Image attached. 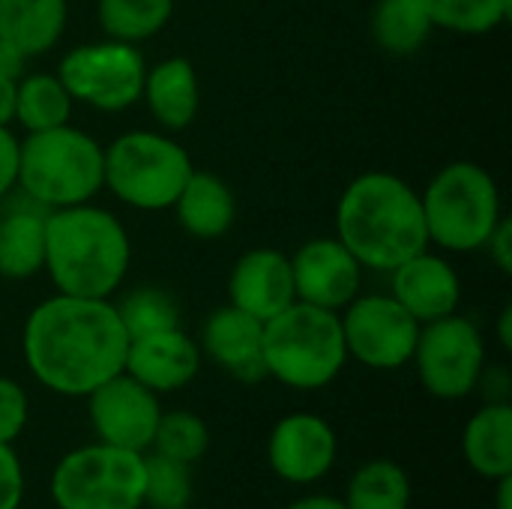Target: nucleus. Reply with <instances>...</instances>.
I'll return each instance as SVG.
<instances>
[{"label":"nucleus","mask_w":512,"mask_h":509,"mask_svg":"<svg viewBox=\"0 0 512 509\" xmlns=\"http://www.w3.org/2000/svg\"><path fill=\"white\" fill-rule=\"evenodd\" d=\"M423 6L435 27L462 36L492 33L512 15V0H423Z\"/></svg>","instance_id":"c85d7f7f"},{"label":"nucleus","mask_w":512,"mask_h":509,"mask_svg":"<svg viewBox=\"0 0 512 509\" xmlns=\"http://www.w3.org/2000/svg\"><path fill=\"white\" fill-rule=\"evenodd\" d=\"M75 99L63 87V81L51 72L21 75L15 81V123L27 132H45L72 120Z\"/></svg>","instance_id":"a878e982"},{"label":"nucleus","mask_w":512,"mask_h":509,"mask_svg":"<svg viewBox=\"0 0 512 509\" xmlns=\"http://www.w3.org/2000/svg\"><path fill=\"white\" fill-rule=\"evenodd\" d=\"M15 81L9 75H0V126H9L15 117Z\"/></svg>","instance_id":"4c0bfd02"},{"label":"nucleus","mask_w":512,"mask_h":509,"mask_svg":"<svg viewBox=\"0 0 512 509\" xmlns=\"http://www.w3.org/2000/svg\"><path fill=\"white\" fill-rule=\"evenodd\" d=\"M486 252H489V261L504 273V276H510L512 273V222L507 216H501V222L495 225V231L489 234V240H486V246H483Z\"/></svg>","instance_id":"f704fd0d"},{"label":"nucleus","mask_w":512,"mask_h":509,"mask_svg":"<svg viewBox=\"0 0 512 509\" xmlns=\"http://www.w3.org/2000/svg\"><path fill=\"white\" fill-rule=\"evenodd\" d=\"M336 237L363 270H396L411 255L429 249L420 192L390 171L354 177L336 204Z\"/></svg>","instance_id":"f03ea898"},{"label":"nucleus","mask_w":512,"mask_h":509,"mask_svg":"<svg viewBox=\"0 0 512 509\" xmlns=\"http://www.w3.org/2000/svg\"><path fill=\"white\" fill-rule=\"evenodd\" d=\"M114 309H117L120 324H123L129 339L180 327V306H177V300L168 291L153 288V285H138V288L126 291L114 303Z\"/></svg>","instance_id":"cd10ccee"},{"label":"nucleus","mask_w":512,"mask_h":509,"mask_svg":"<svg viewBox=\"0 0 512 509\" xmlns=\"http://www.w3.org/2000/svg\"><path fill=\"white\" fill-rule=\"evenodd\" d=\"M24 66H27V57H24L9 39L0 36V75L21 78V75H24Z\"/></svg>","instance_id":"e433bc0d"},{"label":"nucleus","mask_w":512,"mask_h":509,"mask_svg":"<svg viewBox=\"0 0 512 509\" xmlns=\"http://www.w3.org/2000/svg\"><path fill=\"white\" fill-rule=\"evenodd\" d=\"M414 486L408 471L393 459L363 462L342 495L345 509H411Z\"/></svg>","instance_id":"393cba45"},{"label":"nucleus","mask_w":512,"mask_h":509,"mask_svg":"<svg viewBox=\"0 0 512 509\" xmlns=\"http://www.w3.org/2000/svg\"><path fill=\"white\" fill-rule=\"evenodd\" d=\"M123 372L132 375L147 390H153L156 396L177 393L198 378L201 348L183 327L138 336L129 339Z\"/></svg>","instance_id":"f3484780"},{"label":"nucleus","mask_w":512,"mask_h":509,"mask_svg":"<svg viewBox=\"0 0 512 509\" xmlns=\"http://www.w3.org/2000/svg\"><path fill=\"white\" fill-rule=\"evenodd\" d=\"M144 75L147 63L138 45L108 36L69 48L57 66V78L69 90V96L105 114H117L141 102Z\"/></svg>","instance_id":"1a4fd4ad"},{"label":"nucleus","mask_w":512,"mask_h":509,"mask_svg":"<svg viewBox=\"0 0 512 509\" xmlns=\"http://www.w3.org/2000/svg\"><path fill=\"white\" fill-rule=\"evenodd\" d=\"M201 357L216 363L240 384H258L264 369V321L225 303L213 309L201 327Z\"/></svg>","instance_id":"dca6fc26"},{"label":"nucleus","mask_w":512,"mask_h":509,"mask_svg":"<svg viewBox=\"0 0 512 509\" xmlns=\"http://www.w3.org/2000/svg\"><path fill=\"white\" fill-rule=\"evenodd\" d=\"M369 30L378 48L390 57H411L426 45L435 24L423 0H378L369 18Z\"/></svg>","instance_id":"b1692460"},{"label":"nucleus","mask_w":512,"mask_h":509,"mask_svg":"<svg viewBox=\"0 0 512 509\" xmlns=\"http://www.w3.org/2000/svg\"><path fill=\"white\" fill-rule=\"evenodd\" d=\"M84 399L99 444L132 450V453H150L162 417V405L153 390L138 384L132 375L117 372Z\"/></svg>","instance_id":"f8f14e48"},{"label":"nucleus","mask_w":512,"mask_h":509,"mask_svg":"<svg viewBox=\"0 0 512 509\" xmlns=\"http://www.w3.org/2000/svg\"><path fill=\"white\" fill-rule=\"evenodd\" d=\"M477 390L483 393L486 402H510L512 399V375L507 366H489L483 369Z\"/></svg>","instance_id":"c9c22d12"},{"label":"nucleus","mask_w":512,"mask_h":509,"mask_svg":"<svg viewBox=\"0 0 512 509\" xmlns=\"http://www.w3.org/2000/svg\"><path fill=\"white\" fill-rule=\"evenodd\" d=\"M174 6V0H99L96 18L108 39L138 45L165 30Z\"/></svg>","instance_id":"bb28decb"},{"label":"nucleus","mask_w":512,"mask_h":509,"mask_svg":"<svg viewBox=\"0 0 512 509\" xmlns=\"http://www.w3.org/2000/svg\"><path fill=\"white\" fill-rule=\"evenodd\" d=\"M429 243L444 252H477L501 222V189L495 177L468 159L450 162L420 192Z\"/></svg>","instance_id":"423d86ee"},{"label":"nucleus","mask_w":512,"mask_h":509,"mask_svg":"<svg viewBox=\"0 0 512 509\" xmlns=\"http://www.w3.org/2000/svg\"><path fill=\"white\" fill-rule=\"evenodd\" d=\"M300 303L342 312L363 288V264L339 237H312L291 255Z\"/></svg>","instance_id":"4468645a"},{"label":"nucleus","mask_w":512,"mask_h":509,"mask_svg":"<svg viewBox=\"0 0 512 509\" xmlns=\"http://www.w3.org/2000/svg\"><path fill=\"white\" fill-rule=\"evenodd\" d=\"M48 492L57 509H144V453L78 447L54 465Z\"/></svg>","instance_id":"6e6552de"},{"label":"nucleus","mask_w":512,"mask_h":509,"mask_svg":"<svg viewBox=\"0 0 512 509\" xmlns=\"http://www.w3.org/2000/svg\"><path fill=\"white\" fill-rule=\"evenodd\" d=\"M24 465L12 444H0V509H21Z\"/></svg>","instance_id":"473e14b6"},{"label":"nucleus","mask_w":512,"mask_h":509,"mask_svg":"<svg viewBox=\"0 0 512 509\" xmlns=\"http://www.w3.org/2000/svg\"><path fill=\"white\" fill-rule=\"evenodd\" d=\"M210 450V429L192 411H162L150 453L177 459L183 465H195Z\"/></svg>","instance_id":"c756f323"},{"label":"nucleus","mask_w":512,"mask_h":509,"mask_svg":"<svg viewBox=\"0 0 512 509\" xmlns=\"http://www.w3.org/2000/svg\"><path fill=\"white\" fill-rule=\"evenodd\" d=\"M27 420H30V399L24 387L0 375V444H15L18 435L27 429Z\"/></svg>","instance_id":"2f4dec72"},{"label":"nucleus","mask_w":512,"mask_h":509,"mask_svg":"<svg viewBox=\"0 0 512 509\" xmlns=\"http://www.w3.org/2000/svg\"><path fill=\"white\" fill-rule=\"evenodd\" d=\"M498 345L504 351H512V306L507 303L498 315Z\"/></svg>","instance_id":"ea45409f"},{"label":"nucleus","mask_w":512,"mask_h":509,"mask_svg":"<svg viewBox=\"0 0 512 509\" xmlns=\"http://www.w3.org/2000/svg\"><path fill=\"white\" fill-rule=\"evenodd\" d=\"M297 300L291 255L258 246L237 258L228 276V303L255 315L258 321H270L282 309Z\"/></svg>","instance_id":"a211bd4d"},{"label":"nucleus","mask_w":512,"mask_h":509,"mask_svg":"<svg viewBox=\"0 0 512 509\" xmlns=\"http://www.w3.org/2000/svg\"><path fill=\"white\" fill-rule=\"evenodd\" d=\"M339 456V438L333 426L312 411H294L282 417L267 438V465L288 486L321 483Z\"/></svg>","instance_id":"ddd939ff"},{"label":"nucleus","mask_w":512,"mask_h":509,"mask_svg":"<svg viewBox=\"0 0 512 509\" xmlns=\"http://www.w3.org/2000/svg\"><path fill=\"white\" fill-rule=\"evenodd\" d=\"M411 363L423 390L441 402H459L477 393L486 369V339L465 315H447L420 327Z\"/></svg>","instance_id":"9d476101"},{"label":"nucleus","mask_w":512,"mask_h":509,"mask_svg":"<svg viewBox=\"0 0 512 509\" xmlns=\"http://www.w3.org/2000/svg\"><path fill=\"white\" fill-rule=\"evenodd\" d=\"M192 495V465L159 453H144V509H189Z\"/></svg>","instance_id":"7c9ffc66"},{"label":"nucleus","mask_w":512,"mask_h":509,"mask_svg":"<svg viewBox=\"0 0 512 509\" xmlns=\"http://www.w3.org/2000/svg\"><path fill=\"white\" fill-rule=\"evenodd\" d=\"M69 18L66 0H0V36L9 39L27 60L48 54Z\"/></svg>","instance_id":"5701e85b"},{"label":"nucleus","mask_w":512,"mask_h":509,"mask_svg":"<svg viewBox=\"0 0 512 509\" xmlns=\"http://www.w3.org/2000/svg\"><path fill=\"white\" fill-rule=\"evenodd\" d=\"M339 321L348 360L375 372H396L411 363L420 324L390 294H357Z\"/></svg>","instance_id":"9b49d317"},{"label":"nucleus","mask_w":512,"mask_h":509,"mask_svg":"<svg viewBox=\"0 0 512 509\" xmlns=\"http://www.w3.org/2000/svg\"><path fill=\"white\" fill-rule=\"evenodd\" d=\"M390 297L423 327L459 312L462 276L444 255L423 249L390 270Z\"/></svg>","instance_id":"2eb2a0df"},{"label":"nucleus","mask_w":512,"mask_h":509,"mask_svg":"<svg viewBox=\"0 0 512 509\" xmlns=\"http://www.w3.org/2000/svg\"><path fill=\"white\" fill-rule=\"evenodd\" d=\"M348 366L339 312L294 300L264 321V369L282 387L315 393L330 387Z\"/></svg>","instance_id":"39448f33"},{"label":"nucleus","mask_w":512,"mask_h":509,"mask_svg":"<svg viewBox=\"0 0 512 509\" xmlns=\"http://www.w3.org/2000/svg\"><path fill=\"white\" fill-rule=\"evenodd\" d=\"M192 168V156L168 132L132 129L105 147V189L144 213L171 210Z\"/></svg>","instance_id":"0eeeda50"},{"label":"nucleus","mask_w":512,"mask_h":509,"mask_svg":"<svg viewBox=\"0 0 512 509\" xmlns=\"http://www.w3.org/2000/svg\"><path fill=\"white\" fill-rule=\"evenodd\" d=\"M105 189V147L72 123L27 132L18 147V192L45 210L93 201Z\"/></svg>","instance_id":"20e7f679"},{"label":"nucleus","mask_w":512,"mask_h":509,"mask_svg":"<svg viewBox=\"0 0 512 509\" xmlns=\"http://www.w3.org/2000/svg\"><path fill=\"white\" fill-rule=\"evenodd\" d=\"M141 99L165 132H183L201 111V81L186 57H165L147 66Z\"/></svg>","instance_id":"6ab92c4d"},{"label":"nucleus","mask_w":512,"mask_h":509,"mask_svg":"<svg viewBox=\"0 0 512 509\" xmlns=\"http://www.w3.org/2000/svg\"><path fill=\"white\" fill-rule=\"evenodd\" d=\"M129 336L114 300L54 294L30 309L21 330L27 372L51 393L84 399L123 372Z\"/></svg>","instance_id":"f257e3e1"},{"label":"nucleus","mask_w":512,"mask_h":509,"mask_svg":"<svg viewBox=\"0 0 512 509\" xmlns=\"http://www.w3.org/2000/svg\"><path fill=\"white\" fill-rule=\"evenodd\" d=\"M171 210H174L180 228L189 237L216 240V237H225L234 228L237 198H234L231 186L219 174L192 168V174L183 183V189H180Z\"/></svg>","instance_id":"aec40b11"},{"label":"nucleus","mask_w":512,"mask_h":509,"mask_svg":"<svg viewBox=\"0 0 512 509\" xmlns=\"http://www.w3.org/2000/svg\"><path fill=\"white\" fill-rule=\"evenodd\" d=\"M462 456L468 468L489 483L512 474L510 402H483V408L471 414L462 432Z\"/></svg>","instance_id":"4be33fe9"},{"label":"nucleus","mask_w":512,"mask_h":509,"mask_svg":"<svg viewBox=\"0 0 512 509\" xmlns=\"http://www.w3.org/2000/svg\"><path fill=\"white\" fill-rule=\"evenodd\" d=\"M45 216L48 210L18 195L0 216V279H30L45 270Z\"/></svg>","instance_id":"412c9836"},{"label":"nucleus","mask_w":512,"mask_h":509,"mask_svg":"<svg viewBox=\"0 0 512 509\" xmlns=\"http://www.w3.org/2000/svg\"><path fill=\"white\" fill-rule=\"evenodd\" d=\"M18 147L21 141L9 126H0V201L18 189Z\"/></svg>","instance_id":"72a5a7b5"},{"label":"nucleus","mask_w":512,"mask_h":509,"mask_svg":"<svg viewBox=\"0 0 512 509\" xmlns=\"http://www.w3.org/2000/svg\"><path fill=\"white\" fill-rule=\"evenodd\" d=\"M132 243L126 225L93 201L48 210L45 273L57 294L111 300L129 273Z\"/></svg>","instance_id":"7ed1b4c3"},{"label":"nucleus","mask_w":512,"mask_h":509,"mask_svg":"<svg viewBox=\"0 0 512 509\" xmlns=\"http://www.w3.org/2000/svg\"><path fill=\"white\" fill-rule=\"evenodd\" d=\"M495 509H512V474L495 480Z\"/></svg>","instance_id":"a19ab883"},{"label":"nucleus","mask_w":512,"mask_h":509,"mask_svg":"<svg viewBox=\"0 0 512 509\" xmlns=\"http://www.w3.org/2000/svg\"><path fill=\"white\" fill-rule=\"evenodd\" d=\"M285 509H345V504L336 495H303Z\"/></svg>","instance_id":"58836bf2"}]
</instances>
